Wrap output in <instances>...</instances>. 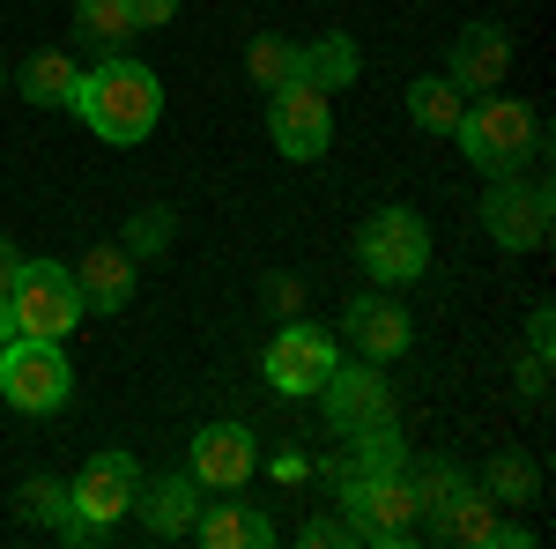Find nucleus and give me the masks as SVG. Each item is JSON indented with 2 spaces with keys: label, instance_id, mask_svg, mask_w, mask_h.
Listing matches in <instances>:
<instances>
[{
  "label": "nucleus",
  "instance_id": "obj_1",
  "mask_svg": "<svg viewBox=\"0 0 556 549\" xmlns=\"http://www.w3.org/2000/svg\"><path fill=\"white\" fill-rule=\"evenodd\" d=\"M67 112H83V127L97 141H112V149H134V141H149L156 120H164V83L127 60V52H112V60H97L75 75V104Z\"/></svg>",
  "mask_w": 556,
  "mask_h": 549
},
{
  "label": "nucleus",
  "instance_id": "obj_2",
  "mask_svg": "<svg viewBox=\"0 0 556 549\" xmlns=\"http://www.w3.org/2000/svg\"><path fill=\"white\" fill-rule=\"evenodd\" d=\"M460 149H468L475 171H490V178H513L527 157H542V112H527L519 97H468V112H460Z\"/></svg>",
  "mask_w": 556,
  "mask_h": 549
},
{
  "label": "nucleus",
  "instance_id": "obj_3",
  "mask_svg": "<svg viewBox=\"0 0 556 549\" xmlns=\"http://www.w3.org/2000/svg\"><path fill=\"white\" fill-rule=\"evenodd\" d=\"M342 520H349L356 542L401 549V542H416L424 506H416V483L408 475H342Z\"/></svg>",
  "mask_w": 556,
  "mask_h": 549
},
{
  "label": "nucleus",
  "instance_id": "obj_4",
  "mask_svg": "<svg viewBox=\"0 0 556 549\" xmlns=\"http://www.w3.org/2000/svg\"><path fill=\"white\" fill-rule=\"evenodd\" d=\"M0 394L23 416H52L75 394V364L60 357L52 335H15V341H0Z\"/></svg>",
  "mask_w": 556,
  "mask_h": 549
},
{
  "label": "nucleus",
  "instance_id": "obj_5",
  "mask_svg": "<svg viewBox=\"0 0 556 549\" xmlns=\"http://www.w3.org/2000/svg\"><path fill=\"white\" fill-rule=\"evenodd\" d=\"M8 312H15V335H52L67 341L83 327V290H75V267H52V260H23L15 290H8Z\"/></svg>",
  "mask_w": 556,
  "mask_h": 549
},
{
  "label": "nucleus",
  "instance_id": "obj_6",
  "mask_svg": "<svg viewBox=\"0 0 556 549\" xmlns=\"http://www.w3.org/2000/svg\"><path fill=\"white\" fill-rule=\"evenodd\" d=\"M356 260H364V275L371 283H416L430 267V230H424V215L416 209H379V215H364V230H356Z\"/></svg>",
  "mask_w": 556,
  "mask_h": 549
},
{
  "label": "nucleus",
  "instance_id": "obj_7",
  "mask_svg": "<svg viewBox=\"0 0 556 549\" xmlns=\"http://www.w3.org/2000/svg\"><path fill=\"white\" fill-rule=\"evenodd\" d=\"M267 134H275V149H282L290 164L327 157V141H334V104H327V89H312V83L267 89Z\"/></svg>",
  "mask_w": 556,
  "mask_h": 549
},
{
  "label": "nucleus",
  "instance_id": "obj_8",
  "mask_svg": "<svg viewBox=\"0 0 556 549\" xmlns=\"http://www.w3.org/2000/svg\"><path fill=\"white\" fill-rule=\"evenodd\" d=\"M482 223H490V238L505 246V253H534V246H549V186L542 178H497L490 194H482Z\"/></svg>",
  "mask_w": 556,
  "mask_h": 549
},
{
  "label": "nucleus",
  "instance_id": "obj_9",
  "mask_svg": "<svg viewBox=\"0 0 556 549\" xmlns=\"http://www.w3.org/2000/svg\"><path fill=\"white\" fill-rule=\"evenodd\" d=\"M334 364H342L334 341H327V327H312V320H298V327H282V335L267 341V379H275V394H290V401L319 394Z\"/></svg>",
  "mask_w": 556,
  "mask_h": 549
},
{
  "label": "nucleus",
  "instance_id": "obj_10",
  "mask_svg": "<svg viewBox=\"0 0 556 549\" xmlns=\"http://www.w3.org/2000/svg\"><path fill=\"white\" fill-rule=\"evenodd\" d=\"M134 490H141V461H134V453H97V461L83 467V483L67 490V506H75V520H89V527L112 535V520L134 512Z\"/></svg>",
  "mask_w": 556,
  "mask_h": 549
},
{
  "label": "nucleus",
  "instance_id": "obj_11",
  "mask_svg": "<svg viewBox=\"0 0 556 549\" xmlns=\"http://www.w3.org/2000/svg\"><path fill=\"white\" fill-rule=\"evenodd\" d=\"M260 467V446L245 423H208L201 438H193V461H186V475L201 483V490H245Z\"/></svg>",
  "mask_w": 556,
  "mask_h": 549
},
{
  "label": "nucleus",
  "instance_id": "obj_12",
  "mask_svg": "<svg viewBox=\"0 0 556 549\" xmlns=\"http://www.w3.org/2000/svg\"><path fill=\"white\" fill-rule=\"evenodd\" d=\"M319 409L334 431H364V423H386L393 416V394H386L379 364H334L327 386H319Z\"/></svg>",
  "mask_w": 556,
  "mask_h": 549
},
{
  "label": "nucleus",
  "instance_id": "obj_13",
  "mask_svg": "<svg viewBox=\"0 0 556 549\" xmlns=\"http://www.w3.org/2000/svg\"><path fill=\"white\" fill-rule=\"evenodd\" d=\"M505 75H513V38H505L497 23H468V30L453 38V75H445V83L460 89V97H490Z\"/></svg>",
  "mask_w": 556,
  "mask_h": 549
},
{
  "label": "nucleus",
  "instance_id": "obj_14",
  "mask_svg": "<svg viewBox=\"0 0 556 549\" xmlns=\"http://www.w3.org/2000/svg\"><path fill=\"white\" fill-rule=\"evenodd\" d=\"M134 512L149 520L156 542H178V535H193V520H201V483H193L186 467H178V475H156V483L134 490Z\"/></svg>",
  "mask_w": 556,
  "mask_h": 549
},
{
  "label": "nucleus",
  "instance_id": "obj_15",
  "mask_svg": "<svg viewBox=\"0 0 556 549\" xmlns=\"http://www.w3.org/2000/svg\"><path fill=\"white\" fill-rule=\"evenodd\" d=\"M342 327H349V341H356V357L364 364H386V357H401L408 349V312L393 304V297H349V312H342Z\"/></svg>",
  "mask_w": 556,
  "mask_h": 549
},
{
  "label": "nucleus",
  "instance_id": "obj_16",
  "mask_svg": "<svg viewBox=\"0 0 556 549\" xmlns=\"http://www.w3.org/2000/svg\"><path fill=\"white\" fill-rule=\"evenodd\" d=\"M75 290H83L89 312H127L134 304V253L127 246H97V253H83Z\"/></svg>",
  "mask_w": 556,
  "mask_h": 549
},
{
  "label": "nucleus",
  "instance_id": "obj_17",
  "mask_svg": "<svg viewBox=\"0 0 556 549\" xmlns=\"http://www.w3.org/2000/svg\"><path fill=\"white\" fill-rule=\"evenodd\" d=\"M193 535L208 549H267L275 542V520L260 506H208L201 520H193Z\"/></svg>",
  "mask_w": 556,
  "mask_h": 549
},
{
  "label": "nucleus",
  "instance_id": "obj_18",
  "mask_svg": "<svg viewBox=\"0 0 556 549\" xmlns=\"http://www.w3.org/2000/svg\"><path fill=\"white\" fill-rule=\"evenodd\" d=\"M75 75H83V67H75L67 52H30L23 75H15V89H23L38 112H67V104H75Z\"/></svg>",
  "mask_w": 556,
  "mask_h": 549
},
{
  "label": "nucleus",
  "instance_id": "obj_19",
  "mask_svg": "<svg viewBox=\"0 0 556 549\" xmlns=\"http://www.w3.org/2000/svg\"><path fill=\"white\" fill-rule=\"evenodd\" d=\"M356 45L342 38V30H327V38H312V45H298V83H312V89H342V83H356Z\"/></svg>",
  "mask_w": 556,
  "mask_h": 549
},
{
  "label": "nucleus",
  "instance_id": "obj_20",
  "mask_svg": "<svg viewBox=\"0 0 556 549\" xmlns=\"http://www.w3.org/2000/svg\"><path fill=\"white\" fill-rule=\"evenodd\" d=\"M349 438H356V453L342 461V475H408V446H401L393 416L364 423V431H349Z\"/></svg>",
  "mask_w": 556,
  "mask_h": 549
},
{
  "label": "nucleus",
  "instance_id": "obj_21",
  "mask_svg": "<svg viewBox=\"0 0 556 549\" xmlns=\"http://www.w3.org/2000/svg\"><path fill=\"white\" fill-rule=\"evenodd\" d=\"M460 112H468V97L445 83V75H424V83H408V120L424 134H453L460 127Z\"/></svg>",
  "mask_w": 556,
  "mask_h": 549
},
{
  "label": "nucleus",
  "instance_id": "obj_22",
  "mask_svg": "<svg viewBox=\"0 0 556 549\" xmlns=\"http://www.w3.org/2000/svg\"><path fill=\"white\" fill-rule=\"evenodd\" d=\"M75 38L97 45V52H119L127 38H141L127 23V0H75Z\"/></svg>",
  "mask_w": 556,
  "mask_h": 549
},
{
  "label": "nucleus",
  "instance_id": "obj_23",
  "mask_svg": "<svg viewBox=\"0 0 556 549\" xmlns=\"http://www.w3.org/2000/svg\"><path fill=\"white\" fill-rule=\"evenodd\" d=\"M245 75H253L260 89L298 83V45H290V38H275V30H267V38H253V45H245Z\"/></svg>",
  "mask_w": 556,
  "mask_h": 549
},
{
  "label": "nucleus",
  "instance_id": "obj_24",
  "mask_svg": "<svg viewBox=\"0 0 556 549\" xmlns=\"http://www.w3.org/2000/svg\"><path fill=\"white\" fill-rule=\"evenodd\" d=\"M482 490H490V498H534V461H527V453H497V461H490V475H482Z\"/></svg>",
  "mask_w": 556,
  "mask_h": 549
},
{
  "label": "nucleus",
  "instance_id": "obj_25",
  "mask_svg": "<svg viewBox=\"0 0 556 549\" xmlns=\"http://www.w3.org/2000/svg\"><path fill=\"white\" fill-rule=\"evenodd\" d=\"M119 246H127L134 260H156L164 246H172V209H141L127 223V238H119Z\"/></svg>",
  "mask_w": 556,
  "mask_h": 549
},
{
  "label": "nucleus",
  "instance_id": "obj_26",
  "mask_svg": "<svg viewBox=\"0 0 556 549\" xmlns=\"http://www.w3.org/2000/svg\"><path fill=\"white\" fill-rule=\"evenodd\" d=\"M23 512H30V520H45V527H60V520H67V483H52V475H30V483H23Z\"/></svg>",
  "mask_w": 556,
  "mask_h": 549
},
{
  "label": "nucleus",
  "instance_id": "obj_27",
  "mask_svg": "<svg viewBox=\"0 0 556 549\" xmlns=\"http://www.w3.org/2000/svg\"><path fill=\"white\" fill-rule=\"evenodd\" d=\"M519 394H527V401L549 394V349H527V364H519Z\"/></svg>",
  "mask_w": 556,
  "mask_h": 549
},
{
  "label": "nucleus",
  "instance_id": "obj_28",
  "mask_svg": "<svg viewBox=\"0 0 556 549\" xmlns=\"http://www.w3.org/2000/svg\"><path fill=\"white\" fill-rule=\"evenodd\" d=\"M298 542L304 549H327V542H356V535H349V520H304Z\"/></svg>",
  "mask_w": 556,
  "mask_h": 549
},
{
  "label": "nucleus",
  "instance_id": "obj_29",
  "mask_svg": "<svg viewBox=\"0 0 556 549\" xmlns=\"http://www.w3.org/2000/svg\"><path fill=\"white\" fill-rule=\"evenodd\" d=\"M172 8L178 0H127V23L134 30H156V23H172Z\"/></svg>",
  "mask_w": 556,
  "mask_h": 549
},
{
  "label": "nucleus",
  "instance_id": "obj_30",
  "mask_svg": "<svg viewBox=\"0 0 556 549\" xmlns=\"http://www.w3.org/2000/svg\"><path fill=\"white\" fill-rule=\"evenodd\" d=\"M549 320H556L549 304H534V320H527V341H534V349H549V341H556V327H549Z\"/></svg>",
  "mask_w": 556,
  "mask_h": 549
},
{
  "label": "nucleus",
  "instance_id": "obj_31",
  "mask_svg": "<svg viewBox=\"0 0 556 549\" xmlns=\"http://www.w3.org/2000/svg\"><path fill=\"white\" fill-rule=\"evenodd\" d=\"M15 275H23V253H15V246H8V238H0V297L15 290Z\"/></svg>",
  "mask_w": 556,
  "mask_h": 549
},
{
  "label": "nucleus",
  "instance_id": "obj_32",
  "mask_svg": "<svg viewBox=\"0 0 556 549\" xmlns=\"http://www.w3.org/2000/svg\"><path fill=\"white\" fill-rule=\"evenodd\" d=\"M0 341H15V312H8V297H0Z\"/></svg>",
  "mask_w": 556,
  "mask_h": 549
},
{
  "label": "nucleus",
  "instance_id": "obj_33",
  "mask_svg": "<svg viewBox=\"0 0 556 549\" xmlns=\"http://www.w3.org/2000/svg\"><path fill=\"white\" fill-rule=\"evenodd\" d=\"M0 89H8V67H0Z\"/></svg>",
  "mask_w": 556,
  "mask_h": 549
}]
</instances>
